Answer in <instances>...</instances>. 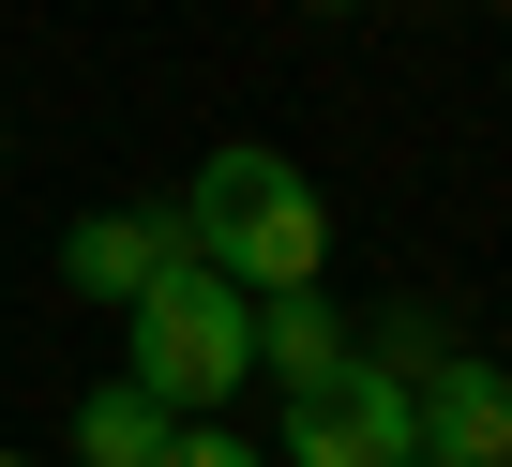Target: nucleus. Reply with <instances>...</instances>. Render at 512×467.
<instances>
[{
    "label": "nucleus",
    "instance_id": "nucleus-1",
    "mask_svg": "<svg viewBox=\"0 0 512 467\" xmlns=\"http://www.w3.org/2000/svg\"><path fill=\"white\" fill-rule=\"evenodd\" d=\"M181 242L226 287H256V302H272V287H332V196L272 136H211L196 151V196H181Z\"/></svg>",
    "mask_w": 512,
    "mask_h": 467
},
{
    "label": "nucleus",
    "instance_id": "nucleus-2",
    "mask_svg": "<svg viewBox=\"0 0 512 467\" xmlns=\"http://www.w3.org/2000/svg\"><path fill=\"white\" fill-rule=\"evenodd\" d=\"M121 347H136L121 377H136L151 407L211 422V407H226V392L256 377V287H226V272H211L196 242H181V257H166V272H151V287L121 302Z\"/></svg>",
    "mask_w": 512,
    "mask_h": 467
},
{
    "label": "nucleus",
    "instance_id": "nucleus-3",
    "mask_svg": "<svg viewBox=\"0 0 512 467\" xmlns=\"http://www.w3.org/2000/svg\"><path fill=\"white\" fill-rule=\"evenodd\" d=\"M422 437H407V362H317L302 392H287V422H272V467H407Z\"/></svg>",
    "mask_w": 512,
    "mask_h": 467
},
{
    "label": "nucleus",
    "instance_id": "nucleus-4",
    "mask_svg": "<svg viewBox=\"0 0 512 467\" xmlns=\"http://www.w3.org/2000/svg\"><path fill=\"white\" fill-rule=\"evenodd\" d=\"M407 437H422V467H497V452H512V362L437 347V362L407 377Z\"/></svg>",
    "mask_w": 512,
    "mask_h": 467
},
{
    "label": "nucleus",
    "instance_id": "nucleus-5",
    "mask_svg": "<svg viewBox=\"0 0 512 467\" xmlns=\"http://www.w3.org/2000/svg\"><path fill=\"white\" fill-rule=\"evenodd\" d=\"M166 257H181V211H76L61 226V287L76 302H136Z\"/></svg>",
    "mask_w": 512,
    "mask_h": 467
},
{
    "label": "nucleus",
    "instance_id": "nucleus-6",
    "mask_svg": "<svg viewBox=\"0 0 512 467\" xmlns=\"http://www.w3.org/2000/svg\"><path fill=\"white\" fill-rule=\"evenodd\" d=\"M166 437H181V407H151L136 377H106V392H76V452L61 467H166Z\"/></svg>",
    "mask_w": 512,
    "mask_h": 467
},
{
    "label": "nucleus",
    "instance_id": "nucleus-7",
    "mask_svg": "<svg viewBox=\"0 0 512 467\" xmlns=\"http://www.w3.org/2000/svg\"><path fill=\"white\" fill-rule=\"evenodd\" d=\"M317 362H347V302L332 287H272V302H256V377H317Z\"/></svg>",
    "mask_w": 512,
    "mask_h": 467
},
{
    "label": "nucleus",
    "instance_id": "nucleus-8",
    "mask_svg": "<svg viewBox=\"0 0 512 467\" xmlns=\"http://www.w3.org/2000/svg\"><path fill=\"white\" fill-rule=\"evenodd\" d=\"M166 467H272V452H256V437H226V422H181V437H166Z\"/></svg>",
    "mask_w": 512,
    "mask_h": 467
},
{
    "label": "nucleus",
    "instance_id": "nucleus-9",
    "mask_svg": "<svg viewBox=\"0 0 512 467\" xmlns=\"http://www.w3.org/2000/svg\"><path fill=\"white\" fill-rule=\"evenodd\" d=\"M302 16H362V0H302Z\"/></svg>",
    "mask_w": 512,
    "mask_h": 467
},
{
    "label": "nucleus",
    "instance_id": "nucleus-10",
    "mask_svg": "<svg viewBox=\"0 0 512 467\" xmlns=\"http://www.w3.org/2000/svg\"><path fill=\"white\" fill-rule=\"evenodd\" d=\"M0 181H16V136H0Z\"/></svg>",
    "mask_w": 512,
    "mask_h": 467
},
{
    "label": "nucleus",
    "instance_id": "nucleus-11",
    "mask_svg": "<svg viewBox=\"0 0 512 467\" xmlns=\"http://www.w3.org/2000/svg\"><path fill=\"white\" fill-rule=\"evenodd\" d=\"M0 467H46V452H0Z\"/></svg>",
    "mask_w": 512,
    "mask_h": 467
},
{
    "label": "nucleus",
    "instance_id": "nucleus-12",
    "mask_svg": "<svg viewBox=\"0 0 512 467\" xmlns=\"http://www.w3.org/2000/svg\"><path fill=\"white\" fill-rule=\"evenodd\" d=\"M497 467H512V452H497Z\"/></svg>",
    "mask_w": 512,
    "mask_h": 467
},
{
    "label": "nucleus",
    "instance_id": "nucleus-13",
    "mask_svg": "<svg viewBox=\"0 0 512 467\" xmlns=\"http://www.w3.org/2000/svg\"><path fill=\"white\" fill-rule=\"evenodd\" d=\"M407 467H422V452H407Z\"/></svg>",
    "mask_w": 512,
    "mask_h": 467
}]
</instances>
